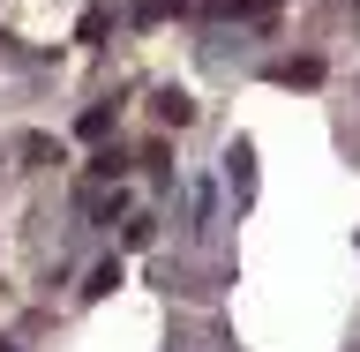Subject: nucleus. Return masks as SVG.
<instances>
[{
    "label": "nucleus",
    "instance_id": "obj_1",
    "mask_svg": "<svg viewBox=\"0 0 360 352\" xmlns=\"http://www.w3.org/2000/svg\"><path fill=\"white\" fill-rule=\"evenodd\" d=\"M270 83H278V90H315V83H323V60H315V53H300V60H270Z\"/></svg>",
    "mask_w": 360,
    "mask_h": 352
},
{
    "label": "nucleus",
    "instance_id": "obj_2",
    "mask_svg": "<svg viewBox=\"0 0 360 352\" xmlns=\"http://www.w3.org/2000/svg\"><path fill=\"white\" fill-rule=\"evenodd\" d=\"M150 112H158V120H165V128H188V120H195V98H188V90H173V83H165V90H158V98H150Z\"/></svg>",
    "mask_w": 360,
    "mask_h": 352
},
{
    "label": "nucleus",
    "instance_id": "obj_3",
    "mask_svg": "<svg viewBox=\"0 0 360 352\" xmlns=\"http://www.w3.org/2000/svg\"><path fill=\"white\" fill-rule=\"evenodd\" d=\"M210 15H233V22H270L278 0H210Z\"/></svg>",
    "mask_w": 360,
    "mask_h": 352
},
{
    "label": "nucleus",
    "instance_id": "obj_4",
    "mask_svg": "<svg viewBox=\"0 0 360 352\" xmlns=\"http://www.w3.org/2000/svg\"><path fill=\"white\" fill-rule=\"evenodd\" d=\"M225 165H233V188H240V195H255V143H233V150H225Z\"/></svg>",
    "mask_w": 360,
    "mask_h": 352
},
{
    "label": "nucleus",
    "instance_id": "obj_5",
    "mask_svg": "<svg viewBox=\"0 0 360 352\" xmlns=\"http://www.w3.org/2000/svg\"><path fill=\"white\" fill-rule=\"evenodd\" d=\"M180 8H188V0H128V15L143 22V30H150V22H165V15H180Z\"/></svg>",
    "mask_w": 360,
    "mask_h": 352
},
{
    "label": "nucleus",
    "instance_id": "obj_6",
    "mask_svg": "<svg viewBox=\"0 0 360 352\" xmlns=\"http://www.w3.org/2000/svg\"><path fill=\"white\" fill-rule=\"evenodd\" d=\"M112 285H120V255H105V263L90 270V285H83V300H105Z\"/></svg>",
    "mask_w": 360,
    "mask_h": 352
},
{
    "label": "nucleus",
    "instance_id": "obj_7",
    "mask_svg": "<svg viewBox=\"0 0 360 352\" xmlns=\"http://www.w3.org/2000/svg\"><path fill=\"white\" fill-rule=\"evenodd\" d=\"M105 128H112V105H90L83 120H75V135H83V143H98V135H105Z\"/></svg>",
    "mask_w": 360,
    "mask_h": 352
},
{
    "label": "nucleus",
    "instance_id": "obj_8",
    "mask_svg": "<svg viewBox=\"0 0 360 352\" xmlns=\"http://www.w3.org/2000/svg\"><path fill=\"white\" fill-rule=\"evenodd\" d=\"M83 210H90V218H120V195H98V188H90Z\"/></svg>",
    "mask_w": 360,
    "mask_h": 352
}]
</instances>
